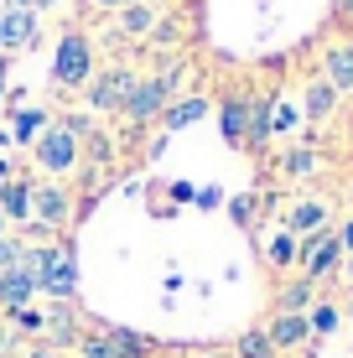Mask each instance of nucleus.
Returning a JSON list of instances; mask_svg holds the SVG:
<instances>
[{"instance_id": "1", "label": "nucleus", "mask_w": 353, "mask_h": 358, "mask_svg": "<svg viewBox=\"0 0 353 358\" xmlns=\"http://www.w3.org/2000/svg\"><path fill=\"white\" fill-rule=\"evenodd\" d=\"M47 296H57V301H68L73 291H78V260H73L68 244H57V250H42V280H36Z\"/></svg>"}, {"instance_id": "2", "label": "nucleus", "mask_w": 353, "mask_h": 358, "mask_svg": "<svg viewBox=\"0 0 353 358\" xmlns=\"http://www.w3.org/2000/svg\"><path fill=\"white\" fill-rule=\"evenodd\" d=\"M301 270H307V280H312V286H317V280L322 275H333V270L338 265H343V239H338V234H307V244H301Z\"/></svg>"}, {"instance_id": "3", "label": "nucleus", "mask_w": 353, "mask_h": 358, "mask_svg": "<svg viewBox=\"0 0 353 358\" xmlns=\"http://www.w3.org/2000/svg\"><path fill=\"white\" fill-rule=\"evenodd\" d=\"M36 162H42L47 171H68L73 162H78V130H73V125L47 130L42 145H36Z\"/></svg>"}, {"instance_id": "4", "label": "nucleus", "mask_w": 353, "mask_h": 358, "mask_svg": "<svg viewBox=\"0 0 353 358\" xmlns=\"http://www.w3.org/2000/svg\"><path fill=\"white\" fill-rule=\"evenodd\" d=\"M52 78L57 83H83L89 78V42H83V36H63V42H57V63H52Z\"/></svg>"}, {"instance_id": "5", "label": "nucleus", "mask_w": 353, "mask_h": 358, "mask_svg": "<svg viewBox=\"0 0 353 358\" xmlns=\"http://www.w3.org/2000/svg\"><path fill=\"white\" fill-rule=\"evenodd\" d=\"M265 338L275 343V353L281 348H301V343L312 338V322H307V312H275V322H271Z\"/></svg>"}, {"instance_id": "6", "label": "nucleus", "mask_w": 353, "mask_h": 358, "mask_svg": "<svg viewBox=\"0 0 353 358\" xmlns=\"http://www.w3.org/2000/svg\"><path fill=\"white\" fill-rule=\"evenodd\" d=\"M31 36H36V10L16 0V6L0 16V47H27Z\"/></svg>"}, {"instance_id": "7", "label": "nucleus", "mask_w": 353, "mask_h": 358, "mask_svg": "<svg viewBox=\"0 0 353 358\" xmlns=\"http://www.w3.org/2000/svg\"><path fill=\"white\" fill-rule=\"evenodd\" d=\"M161 99H166V78H145V83H136V89H130L125 115H130V120H151L156 109H161Z\"/></svg>"}, {"instance_id": "8", "label": "nucleus", "mask_w": 353, "mask_h": 358, "mask_svg": "<svg viewBox=\"0 0 353 358\" xmlns=\"http://www.w3.org/2000/svg\"><path fill=\"white\" fill-rule=\"evenodd\" d=\"M31 213H36V224H42V229H57L68 218L63 187H31Z\"/></svg>"}, {"instance_id": "9", "label": "nucleus", "mask_w": 353, "mask_h": 358, "mask_svg": "<svg viewBox=\"0 0 353 358\" xmlns=\"http://www.w3.org/2000/svg\"><path fill=\"white\" fill-rule=\"evenodd\" d=\"M31 291H36V280L27 275V270H0V306H6V312H21V306L31 301Z\"/></svg>"}, {"instance_id": "10", "label": "nucleus", "mask_w": 353, "mask_h": 358, "mask_svg": "<svg viewBox=\"0 0 353 358\" xmlns=\"http://www.w3.org/2000/svg\"><path fill=\"white\" fill-rule=\"evenodd\" d=\"M130 89H136V83H130V73H125V68L104 73V78L94 83V109H115V104H125Z\"/></svg>"}, {"instance_id": "11", "label": "nucleus", "mask_w": 353, "mask_h": 358, "mask_svg": "<svg viewBox=\"0 0 353 358\" xmlns=\"http://www.w3.org/2000/svg\"><path fill=\"white\" fill-rule=\"evenodd\" d=\"M0 213L16 218V224H31V187L27 182H0Z\"/></svg>"}, {"instance_id": "12", "label": "nucleus", "mask_w": 353, "mask_h": 358, "mask_svg": "<svg viewBox=\"0 0 353 358\" xmlns=\"http://www.w3.org/2000/svg\"><path fill=\"white\" fill-rule=\"evenodd\" d=\"M327 229V203H296L286 218V234H322Z\"/></svg>"}, {"instance_id": "13", "label": "nucleus", "mask_w": 353, "mask_h": 358, "mask_svg": "<svg viewBox=\"0 0 353 358\" xmlns=\"http://www.w3.org/2000/svg\"><path fill=\"white\" fill-rule=\"evenodd\" d=\"M327 83H333L338 94L353 89V47H333V52H327Z\"/></svg>"}, {"instance_id": "14", "label": "nucleus", "mask_w": 353, "mask_h": 358, "mask_svg": "<svg viewBox=\"0 0 353 358\" xmlns=\"http://www.w3.org/2000/svg\"><path fill=\"white\" fill-rule=\"evenodd\" d=\"M333 104H338V89H333L327 78H317V83L307 89V115H312V120H327V115H333Z\"/></svg>"}, {"instance_id": "15", "label": "nucleus", "mask_w": 353, "mask_h": 358, "mask_svg": "<svg viewBox=\"0 0 353 358\" xmlns=\"http://www.w3.org/2000/svg\"><path fill=\"white\" fill-rule=\"evenodd\" d=\"M245 141L250 145H265V135H271V104H245Z\"/></svg>"}, {"instance_id": "16", "label": "nucleus", "mask_w": 353, "mask_h": 358, "mask_svg": "<svg viewBox=\"0 0 353 358\" xmlns=\"http://www.w3.org/2000/svg\"><path fill=\"white\" fill-rule=\"evenodd\" d=\"M203 115H208V99H182L172 115H166V130H187L192 120H203Z\"/></svg>"}, {"instance_id": "17", "label": "nucleus", "mask_w": 353, "mask_h": 358, "mask_svg": "<svg viewBox=\"0 0 353 358\" xmlns=\"http://www.w3.org/2000/svg\"><path fill=\"white\" fill-rule=\"evenodd\" d=\"M275 306H281V312H307V306H312V280L301 275L296 286H286V291H281V301H275Z\"/></svg>"}, {"instance_id": "18", "label": "nucleus", "mask_w": 353, "mask_h": 358, "mask_svg": "<svg viewBox=\"0 0 353 358\" xmlns=\"http://www.w3.org/2000/svg\"><path fill=\"white\" fill-rule=\"evenodd\" d=\"M245 120H250L245 104H239V99H229V104H224V141H234V145L245 141Z\"/></svg>"}, {"instance_id": "19", "label": "nucleus", "mask_w": 353, "mask_h": 358, "mask_svg": "<svg viewBox=\"0 0 353 358\" xmlns=\"http://www.w3.org/2000/svg\"><path fill=\"white\" fill-rule=\"evenodd\" d=\"M307 322H312V332H317V338H327V332L338 327V306H333V301H317V306L307 312Z\"/></svg>"}, {"instance_id": "20", "label": "nucleus", "mask_w": 353, "mask_h": 358, "mask_svg": "<svg viewBox=\"0 0 353 358\" xmlns=\"http://www.w3.org/2000/svg\"><path fill=\"white\" fill-rule=\"evenodd\" d=\"M239 358H275V343L265 332H245L239 338Z\"/></svg>"}, {"instance_id": "21", "label": "nucleus", "mask_w": 353, "mask_h": 358, "mask_svg": "<svg viewBox=\"0 0 353 358\" xmlns=\"http://www.w3.org/2000/svg\"><path fill=\"white\" fill-rule=\"evenodd\" d=\"M291 260H296V239H291V234H275V239H271V265H291Z\"/></svg>"}, {"instance_id": "22", "label": "nucleus", "mask_w": 353, "mask_h": 358, "mask_svg": "<svg viewBox=\"0 0 353 358\" xmlns=\"http://www.w3.org/2000/svg\"><path fill=\"white\" fill-rule=\"evenodd\" d=\"M42 125H47L42 109H27V115H16V141H31V135L42 130Z\"/></svg>"}, {"instance_id": "23", "label": "nucleus", "mask_w": 353, "mask_h": 358, "mask_svg": "<svg viewBox=\"0 0 353 358\" xmlns=\"http://www.w3.org/2000/svg\"><path fill=\"white\" fill-rule=\"evenodd\" d=\"M21 255H27V244H21V239H6V234H0V270H16V265H21Z\"/></svg>"}, {"instance_id": "24", "label": "nucleus", "mask_w": 353, "mask_h": 358, "mask_svg": "<svg viewBox=\"0 0 353 358\" xmlns=\"http://www.w3.org/2000/svg\"><path fill=\"white\" fill-rule=\"evenodd\" d=\"M83 358H115V343H109V332H104V338H83Z\"/></svg>"}, {"instance_id": "25", "label": "nucleus", "mask_w": 353, "mask_h": 358, "mask_svg": "<svg viewBox=\"0 0 353 358\" xmlns=\"http://www.w3.org/2000/svg\"><path fill=\"white\" fill-rule=\"evenodd\" d=\"M125 31H151V10H145V6H130V10H125Z\"/></svg>"}, {"instance_id": "26", "label": "nucleus", "mask_w": 353, "mask_h": 358, "mask_svg": "<svg viewBox=\"0 0 353 358\" xmlns=\"http://www.w3.org/2000/svg\"><path fill=\"white\" fill-rule=\"evenodd\" d=\"M10 317H16V327H27V332H42L47 327V317L31 312V306H21V312H10Z\"/></svg>"}, {"instance_id": "27", "label": "nucleus", "mask_w": 353, "mask_h": 358, "mask_svg": "<svg viewBox=\"0 0 353 358\" xmlns=\"http://www.w3.org/2000/svg\"><path fill=\"white\" fill-rule=\"evenodd\" d=\"M312 166H317V156H312V151H291L286 156V171H296V177H301V171H312Z\"/></svg>"}, {"instance_id": "28", "label": "nucleus", "mask_w": 353, "mask_h": 358, "mask_svg": "<svg viewBox=\"0 0 353 358\" xmlns=\"http://www.w3.org/2000/svg\"><path fill=\"white\" fill-rule=\"evenodd\" d=\"M338 239H343V250H353V224H343V229H338Z\"/></svg>"}, {"instance_id": "29", "label": "nucleus", "mask_w": 353, "mask_h": 358, "mask_svg": "<svg viewBox=\"0 0 353 358\" xmlns=\"http://www.w3.org/2000/svg\"><path fill=\"white\" fill-rule=\"evenodd\" d=\"M338 16H348V21H353V0H338Z\"/></svg>"}, {"instance_id": "30", "label": "nucleus", "mask_w": 353, "mask_h": 358, "mask_svg": "<svg viewBox=\"0 0 353 358\" xmlns=\"http://www.w3.org/2000/svg\"><path fill=\"white\" fill-rule=\"evenodd\" d=\"M10 353V338H6V332H0V358H6Z\"/></svg>"}, {"instance_id": "31", "label": "nucleus", "mask_w": 353, "mask_h": 358, "mask_svg": "<svg viewBox=\"0 0 353 358\" xmlns=\"http://www.w3.org/2000/svg\"><path fill=\"white\" fill-rule=\"evenodd\" d=\"M343 270H348V286H353V255H348V265H343Z\"/></svg>"}, {"instance_id": "32", "label": "nucleus", "mask_w": 353, "mask_h": 358, "mask_svg": "<svg viewBox=\"0 0 353 358\" xmlns=\"http://www.w3.org/2000/svg\"><path fill=\"white\" fill-rule=\"evenodd\" d=\"M21 6H52V0H21Z\"/></svg>"}, {"instance_id": "33", "label": "nucleus", "mask_w": 353, "mask_h": 358, "mask_svg": "<svg viewBox=\"0 0 353 358\" xmlns=\"http://www.w3.org/2000/svg\"><path fill=\"white\" fill-rule=\"evenodd\" d=\"M99 6H130V0H99Z\"/></svg>"}, {"instance_id": "34", "label": "nucleus", "mask_w": 353, "mask_h": 358, "mask_svg": "<svg viewBox=\"0 0 353 358\" xmlns=\"http://www.w3.org/2000/svg\"><path fill=\"white\" fill-rule=\"evenodd\" d=\"M0 182H6V162H0Z\"/></svg>"}, {"instance_id": "35", "label": "nucleus", "mask_w": 353, "mask_h": 358, "mask_svg": "<svg viewBox=\"0 0 353 358\" xmlns=\"http://www.w3.org/2000/svg\"><path fill=\"white\" fill-rule=\"evenodd\" d=\"M0 234H6V213H0Z\"/></svg>"}, {"instance_id": "36", "label": "nucleus", "mask_w": 353, "mask_h": 358, "mask_svg": "<svg viewBox=\"0 0 353 358\" xmlns=\"http://www.w3.org/2000/svg\"><path fill=\"white\" fill-rule=\"evenodd\" d=\"M31 358H52V353H31Z\"/></svg>"}, {"instance_id": "37", "label": "nucleus", "mask_w": 353, "mask_h": 358, "mask_svg": "<svg viewBox=\"0 0 353 358\" xmlns=\"http://www.w3.org/2000/svg\"><path fill=\"white\" fill-rule=\"evenodd\" d=\"M208 358H229V353H208Z\"/></svg>"}, {"instance_id": "38", "label": "nucleus", "mask_w": 353, "mask_h": 358, "mask_svg": "<svg viewBox=\"0 0 353 358\" xmlns=\"http://www.w3.org/2000/svg\"><path fill=\"white\" fill-rule=\"evenodd\" d=\"M348 317H353V306H348Z\"/></svg>"}, {"instance_id": "39", "label": "nucleus", "mask_w": 353, "mask_h": 358, "mask_svg": "<svg viewBox=\"0 0 353 358\" xmlns=\"http://www.w3.org/2000/svg\"><path fill=\"white\" fill-rule=\"evenodd\" d=\"M348 197H353V187H348Z\"/></svg>"}]
</instances>
